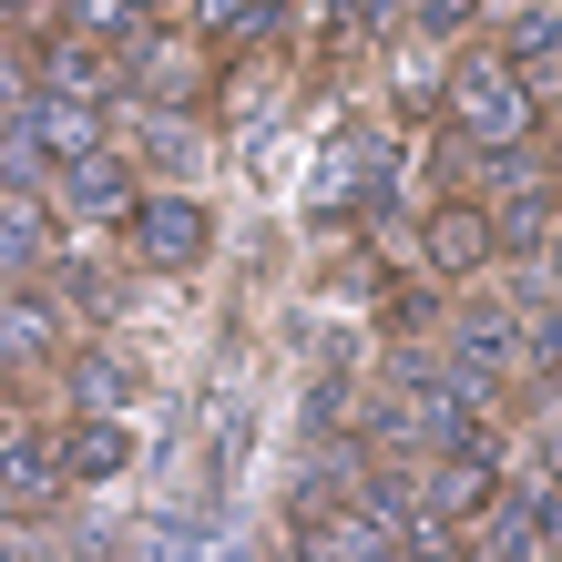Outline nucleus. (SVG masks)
I'll return each instance as SVG.
<instances>
[{"label":"nucleus","mask_w":562,"mask_h":562,"mask_svg":"<svg viewBox=\"0 0 562 562\" xmlns=\"http://www.w3.org/2000/svg\"><path fill=\"white\" fill-rule=\"evenodd\" d=\"M144 236H154V256H194V215H184V205H154Z\"/></svg>","instance_id":"nucleus-2"},{"label":"nucleus","mask_w":562,"mask_h":562,"mask_svg":"<svg viewBox=\"0 0 562 562\" xmlns=\"http://www.w3.org/2000/svg\"><path fill=\"white\" fill-rule=\"evenodd\" d=\"M460 113L481 123V144H512V134H521V92H512L502 72H471V82H460Z\"/></svg>","instance_id":"nucleus-1"}]
</instances>
